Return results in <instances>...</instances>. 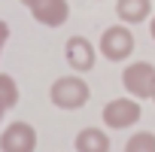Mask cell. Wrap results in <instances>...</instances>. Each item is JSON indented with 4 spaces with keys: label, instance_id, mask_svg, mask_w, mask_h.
<instances>
[{
    "label": "cell",
    "instance_id": "6da1fadb",
    "mask_svg": "<svg viewBox=\"0 0 155 152\" xmlns=\"http://www.w3.org/2000/svg\"><path fill=\"white\" fill-rule=\"evenodd\" d=\"M49 97H52V104L58 110H79V107L88 104L91 88H88V82L82 79L79 73H73V76H61V79L52 82Z\"/></svg>",
    "mask_w": 155,
    "mask_h": 152
},
{
    "label": "cell",
    "instance_id": "7a4b0ae2",
    "mask_svg": "<svg viewBox=\"0 0 155 152\" xmlns=\"http://www.w3.org/2000/svg\"><path fill=\"white\" fill-rule=\"evenodd\" d=\"M122 85L128 91V97L134 101H146L155 91V64L149 61H134L122 70Z\"/></svg>",
    "mask_w": 155,
    "mask_h": 152
},
{
    "label": "cell",
    "instance_id": "3957f363",
    "mask_svg": "<svg viewBox=\"0 0 155 152\" xmlns=\"http://www.w3.org/2000/svg\"><path fill=\"white\" fill-rule=\"evenodd\" d=\"M97 49L107 61H128L134 55V31L128 25H113L101 34Z\"/></svg>",
    "mask_w": 155,
    "mask_h": 152
},
{
    "label": "cell",
    "instance_id": "277c9868",
    "mask_svg": "<svg viewBox=\"0 0 155 152\" xmlns=\"http://www.w3.org/2000/svg\"><path fill=\"white\" fill-rule=\"evenodd\" d=\"M101 116H104V125H107V128L125 131V128H134V125L140 122L143 110H140V104H137L134 97H116V101H110V104L104 107Z\"/></svg>",
    "mask_w": 155,
    "mask_h": 152
},
{
    "label": "cell",
    "instance_id": "5b68a950",
    "mask_svg": "<svg viewBox=\"0 0 155 152\" xmlns=\"http://www.w3.org/2000/svg\"><path fill=\"white\" fill-rule=\"evenodd\" d=\"M37 149V131L28 122H12L0 134V152H34Z\"/></svg>",
    "mask_w": 155,
    "mask_h": 152
},
{
    "label": "cell",
    "instance_id": "8992f818",
    "mask_svg": "<svg viewBox=\"0 0 155 152\" xmlns=\"http://www.w3.org/2000/svg\"><path fill=\"white\" fill-rule=\"evenodd\" d=\"M64 58H67V64L76 70V73H88L91 67H94V61H97V52H94V46H91V40H85V37H70L67 43H64Z\"/></svg>",
    "mask_w": 155,
    "mask_h": 152
},
{
    "label": "cell",
    "instance_id": "52a82bcc",
    "mask_svg": "<svg viewBox=\"0 0 155 152\" xmlns=\"http://www.w3.org/2000/svg\"><path fill=\"white\" fill-rule=\"evenodd\" d=\"M31 15L40 25H46V28H61L70 18V3L67 0H40V3L31 9Z\"/></svg>",
    "mask_w": 155,
    "mask_h": 152
},
{
    "label": "cell",
    "instance_id": "ba28073f",
    "mask_svg": "<svg viewBox=\"0 0 155 152\" xmlns=\"http://www.w3.org/2000/svg\"><path fill=\"white\" fill-rule=\"evenodd\" d=\"M116 15L122 25H143L152 15V0H116Z\"/></svg>",
    "mask_w": 155,
    "mask_h": 152
},
{
    "label": "cell",
    "instance_id": "9c48e42d",
    "mask_svg": "<svg viewBox=\"0 0 155 152\" xmlns=\"http://www.w3.org/2000/svg\"><path fill=\"white\" fill-rule=\"evenodd\" d=\"M76 152H110V137L104 128H82L73 140Z\"/></svg>",
    "mask_w": 155,
    "mask_h": 152
},
{
    "label": "cell",
    "instance_id": "30bf717a",
    "mask_svg": "<svg viewBox=\"0 0 155 152\" xmlns=\"http://www.w3.org/2000/svg\"><path fill=\"white\" fill-rule=\"evenodd\" d=\"M125 152H155V134L152 131H137L128 137Z\"/></svg>",
    "mask_w": 155,
    "mask_h": 152
},
{
    "label": "cell",
    "instance_id": "8fae6325",
    "mask_svg": "<svg viewBox=\"0 0 155 152\" xmlns=\"http://www.w3.org/2000/svg\"><path fill=\"white\" fill-rule=\"evenodd\" d=\"M0 104H3L6 110H12L18 104V85L9 73H0Z\"/></svg>",
    "mask_w": 155,
    "mask_h": 152
},
{
    "label": "cell",
    "instance_id": "7c38bea8",
    "mask_svg": "<svg viewBox=\"0 0 155 152\" xmlns=\"http://www.w3.org/2000/svg\"><path fill=\"white\" fill-rule=\"evenodd\" d=\"M6 40H9V25L0 18V55H3V46H6Z\"/></svg>",
    "mask_w": 155,
    "mask_h": 152
},
{
    "label": "cell",
    "instance_id": "4fadbf2b",
    "mask_svg": "<svg viewBox=\"0 0 155 152\" xmlns=\"http://www.w3.org/2000/svg\"><path fill=\"white\" fill-rule=\"evenodd\" d=\"M37 3H40V0H21V6H28V9H34Z\"/></svg>",
    "mask_w": 155,
    "mask_h": 152
},
{
    "label": "cell",
    "instance_id": "5bb4252c",
    "mask_svg": "<svg viewBox=\"0 0 155 152\" xmlns=\"http://www.w3.org/2000/svg\"><path fill=\"white\" fill-rule=\"evenodd\" d=\"M149 37L155 40V15H152V25H149Z\"/></svg>",
    "mask_w": 155,
    "mask_h": 152
},
{
    "label": "cell",
    "instance_id": "9a60e30c",
    "mask_svg": "<svg viewBox=\"0 0 155 152\" xmlns=\"http://www.w3.org/2000/svg\"><path fill=\"white\" fill-rule=\"evenodd\" d=\"M152 101H155V91H152Z\"/></svg>",
    "mask_w": 155,
    "mask_h": 152
}]
</instances>
